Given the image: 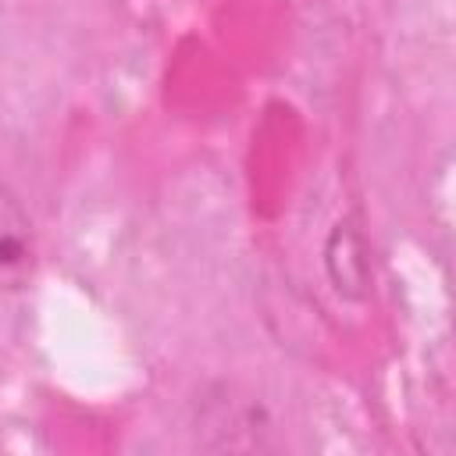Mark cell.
<instances>
[{
    "instance_id": "obj_1",
    "label": "cell",
    "mask_w": 456,
    "mask_h": 456,
    "mask_svg": "<svg viewBox=\"0 0 456 456\" xmlns=\"http://www.w3.org/2000/svg\"><path fill=\"white\" fill-rule=\"evenodd\" d=\"M36 274V235L18 196L0 178V292H18Z\"/></svg>"
},
{
    "instance_id": "obj_2",
    "label": "cell",
    "mask_w": 456,
    "mask_h": 456,
    "mask_svg": "<svg viewBox=\"0 0 456 456\" xmlns=\"http://www.w3.org/2000/svg\"><path fill=\"white\" fill-rule=\"evenodd\" d=\"M324 271H328V278H331V285H335V292L342 299H353V303L367 299L370 278H374V271H370V249H367L363 235L349 221H342V224H335L328 232V242H324Z\"/></svg>"
}]
</instances>
